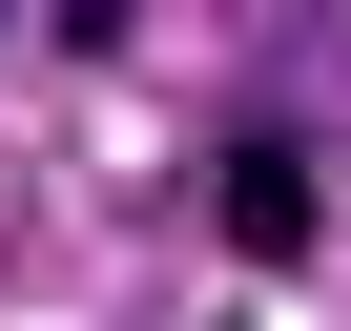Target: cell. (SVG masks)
Wrapping results in <instances>:
<instances>
[{"mask_svg": "<svg viewBox=\"0 0 351 331\" xmlns=\"http://www.w3.org/2000/svg\"><path fill=\"white\" fill-rule=\"evenodd\" d=\"M207 207H228L248 269H289V249H310V166H289V145H228V187H207Z\"/></svg>", "mask_w": 351, "mask_h": 331, "instance_id": "cell-1", "label": "cell"}]
</instances>
